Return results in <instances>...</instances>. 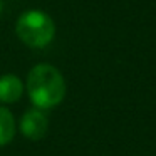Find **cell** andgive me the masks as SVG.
<instances>
[{
    "label": "cell",
    "instance_id": "6da1fadb",
    "mask_svg": "<svg viewBox=\"0 0 156 156\" xmlns=\"http://www.w3.org/2000/svg\"><path fill=\"white\" fill-rule=\"evenodd\" d=\"M27 94L34 108L47 111L59 106L66 98V81L57 67L51 64H37L27 76Z\"/></svg>",
    "mask_w": 156,
    "mask_h": 156
},
{
    "label": "cell",
    "instance_id": "7a4b0ae2",
    "mask_svg": "<svg viewBox=\"0 0 156 156\" xmlns=\"http://www.w3.org/2000/svg\"><path fill=\"white\" fill-rule=\"evenodd\" d=\"M15 34L25 45L32 49H42L54 41L55 24L45 12L27 10L17 19Z\"/></svg>",
    "mask_w": 156,
    "mask_h": 156
},
{
    "label": "cell",
    "instance_id": "3957f363",
    "mask_svg": "<svg viewBox=\"0 0 156 156\" xmlns=\"http://www.w3.org/2000/svg\"><path fill=\"white\" fill-rule=\"evenodd\" d=\"M20 133L30 141H39L47 134L49 129V118L45 111L37 108L27 109L20 118Z\"/></svg>",
    "mask_w": 156,
    "mask_h": 156
},
{
    "label": "cell",
    "instance_id": "277c9868",
    "mask_svg": "<svg viewBox=\"0 0 156 156\" xmlns=\"http://www.w3.org/2000/svg\"><path fill=\"white\" fill-rule=\"evenodd\" d=\"M24 82L15 74H4L0 77V102L14 104L24 96Z\"/></svg>",
    "mask_w": 156,
    "mask_h": 156
},
{
    "label": "cell",
    "instance_id": "5b68a950",
    "mask_svg": "<svg viewBox=\"0 0 156 156\" xmlns=\"http://www.w3.org/2000/svg\"><path fill=\"white\" fill-rule=\"evenodd\" d=\"M17 126L15 118L5 106H0V146H7L14 139Z\"/></svg>",
    "mask_w": 156,
    "mask_h": 156
},
{
    "label": "cell",
    "instance_id": "8992f818",
    "mask_svg": "<svg viewBox=\"0 0 156 156\" xmlns=\"http://www.w3.org/2000/svg\"><path fill=\"white\" fill-rule=\"evenodd\" d=\"M0 12H2V4H0Z\"/></svg>",
    "mask_w": 156,
    "mask_h": 156
}]
</instances>
